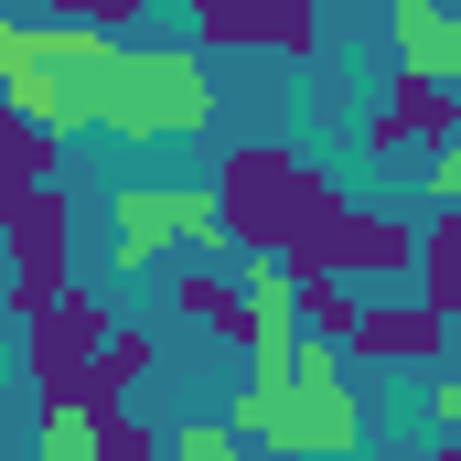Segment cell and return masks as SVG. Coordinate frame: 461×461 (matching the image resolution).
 Listing matches in <instances>:
<instances>
[{
    "label": "cell",
    "instance_id": "9a60e30c",
    "mask_svg": "<svg viewBox=\"0 0 461 461\" xmlns=\"http://www.w3.org/2000/svg\"><path fill=\"white\" fill-rule=\"evenodd\" d=\"M150 451H161V429H140L129 408H97L86 419V461H150Z\"/></svg>",
    "mask_w": 461,
    "mask_h": 461
},
{
    "label": "cell",
    "instance_id": "ba28073f",
    "mask_svg": "<svg viewBox=\"0 0 461 461\" xmlns=\"http://www.w3.org/2000/svg\"><path fill=\"white\" fill-rule=\"evenodd\" d=\"M344 354L354 365H440V354H451V322L419 312V301H365L354 333H344Z\"/></svg>",
    "mask_w": 461,
    "mask_h": 461
},
{
    "label": "cell",
    "instance_id": "3957f363",
    "mask_svg": "<svg viewBox=\"0 0 461 461\" xmlns=\"http://www.w3.org/2000/svg\"><path fill=\"white\" fill-rule=\"evenodd\" d=\"M204 118H215V76L194 54H172V43H108V65H97V129H118V140H183Z\"/></svg>",
    "mask_w": 461,
    "mask_h": 461
},
{
    "label": "cell",
    "instance_id": "8992f818",
    "mask_svg": "<svg viewBox=\"0 0 461 461\" xmlns=\"http://www.w3.org/2000/svg\"><path fill=\"white\" fill-rule=\"evenodd\" d=\"M194 22H204V43H247V54H312L322 43V0H204Z\"/></svg>",
    "mask_w": 461,
    "mask_h": 461
},
{
    "label": "cell",
    "instance_id": "ffe728a7",
    "mask_svg": "<svg viewBox=\"0 0 461 461\" xmlns=\"http://www.w3.org/2000/svg\"><path fill=\"white\" fill-rule=\"evenodd\" d=\"M183 11H204V0H183Z\"/></svg>",
    "mask_w": 461,
    "mask_h": 461
},
{
    "label": "cell",
    "instance_id": "ac0fdd59",
    "mask_svg": "<svg viewBox=\"0 0 461 461\" xmlns=\"http://www.w3.org/2000/svg\"><path fill=\"white\" fill-rule=\"evenodd\" d=\"M419 183H429V215H461V150H451V140L429 150V172H419Z\"/></svg>",
    "mask_w": 461,
    "mask_h": 461
},
{
    "label": "cell",
    "instance_id": "9c48e42d",
    "mask_svg": "<svg viewBox=\"0 0 461 461\" xmlns=\"http://www.w3.org/2000/svg\"><path fill=\"white\" fill-rule=\"evenodd\" d=\"M408 247H419V226H408V215L344 204V215H333V279H354V290L375 279V290H386V279H408Z\"/></svg>",
    "mask_w": 461,
    "mask_h": 461
},
{
    "label": "cell",
    "instance_id": "5bb4252c",
    "mask_svg": "<svg viewBox=\"0 0 461 461\" xmlns=\"http://www.w3.org/2000/svg\"><path fill=\"white\" fill-rule=\"evenodd\" d=\"M354 279H290V322H312V344H333L344 354V333H354Z\"/></svg>",
    "mask_w": 461,
    "mask_h": 461
},
{
    "label": "cell",
    "instance_id": "2e32d148",
    "mask_svg": "<svg viewBox=\"0 0 461 461\" xmlns=\"http://www.w3.org/2000/svg\"><path fill=\"white\" fill-rule=\"evenodd\" d=\"M150 461H247V440H236L226 419H183V429H172Z\"/></svg>",
    "mask_w": 461,
    "mask_h": 461
},
{
    "label": "cell",
    "instance_id": "7402d4cb",
    "mask_svg": "<svg viewBox=\"0 0 461 461\" xmlns=\"http://www.w3.org/2000/svg\"><path fill=\"white\" fill-rule=\"evenodd\" d=\"M365 11H375V0H365Z\"/></svg>",
    "mask_w": 461,
    "mask_h": 461
},
{
    "label": "cell",
    "instance_id": "52a82bcc",
    "mask_svg": "<svg viewBox=\"0 0 461 461\" xmlns=\"http://www.w3.org/2000/svg\"><path fill=\"white\" fill-rule=\"evenodd\" d=\"M108 322H118V312L97 301V290H65V301H43V312H32V397H54V386H65V375L97 354V333H108Z\"/></svg>",
    "mask_w": 461,
    "mask_h": 461
},
{
    "label": "cell",
    "instance_id": "d6986e66",
    "mask_svg": "<svg viewBox=\"0 0 461 461\" xmlns=\"http://www.w3.org/2000/svg\"><path fill=\"white\" fill-rule=\"evenodd\" d=\"M419 461H461V451H451V440H429V451H419Z\"/></svg>",
    "mask_w": 461,
    "mask_h": 461
},
{
    "label": "cell",
    "instance_id": "7c38bea8",
    "mask_svg": "<svg viewBox=\"0 0 461 461\" xmlns=\"http://www.w3.org/2000/svg\"><path fill=\"white\" fill-rule=\"evenodd\" d=\"M408 301L440 312V322L461 312V215H429L419 226V247H408Z\"/></svg>",
    "mask_w": 461,
    "mask_h": 461
},
{
    "label": "cell",
    "instance_id": "8fae6325",
    "mask_svg": "<svg viewBox=\"0 0 461 461\" xmlns=\"http://www.w3.org/2000/svg\"><path fill=\"white\" fill-rule=\"evenodd\" d=\"M397 140H461V86H440V76H397V97H386V118H375V150H397Z\"/></svg>",
    "mask_w": 461,
    "mask_h": 461
},
{
    "label": "cell",
    "instance_id": "4fadbf2b",
    "mask_svg": "<svg viewBox=\"0 0 461 461\" xmlns=\"http://www.w3.org/2000/svg\"><path fill=\"white\" fill-rule=\"evenodd\" d=\"M397 54H408V76H440V86H461V32L440 0H397Z\"/></svg>",
    "mask_w": 461,
    "mask_h": 461
},
{
    "label": "cell",
    "instance_id": "5b68a950",
    "mask_svg": "<svg viewBox=\"0 0 461 461\" xmlns=\"http://www.w3.org/2000/svg\"><path fill=\"white\" fill-rule=\"evenodd\" d=\"M0 236H11V312L32 322L43 301H65V258H76V215H65V194H54V183H32V194H11Z\"/></svg>",
    "mask_w": 461,
    "mask_h": 461
},
{
    "label": "cell",
    "instance_id": "e0dca14e",
    "mask_svg": "<svg viewBox=\"0 0 461 461\" xmlns=\"http://www.w3.org/2000/svg\"><path fill=\"white\" fill-rule=\"evenodd\" d=\"M140 11H150V0H54V22H76V32H97V43L140 32Z\"/></svg>",
    "mask_w": 461,
    "mask_h": 461
},
{
    "label": "cell",
    "instance_id": "30bf717a",
    "mask_svg": "<svg viewBox=\"0 0 461 461\" xmlns=\"http://www.w3.org/2000/svg\"><path fill=\"white\" fill-rule=\"evenodd\" d=\"M172 312L204 322V333H226L236 354H258V312H247V290H236L215 258H183V268H172Z\"/></svg>",
    "mask_w": 461,
    "mask_h": 461
},
{
    "label": "cell",
    "instance_id": "7a4b0ae2",
    "mask_svg": "<svg viewBox=\"0 0 461 461\" xmlns=\"http://www.w3.org/2000/svg\"><path fill=\"white\" fill-rule=\"evenodd\" d=\"M97 65H108V43L76 32V22H54V32L0 22V108L22 129H43V140L97 129Z\"/></svg>",
    "mask_w": 461,
    "mask_h": 461
},
{
    "label": "cell",
    "instance_id": "6da1fadb",
    "mask_svg": "<svg viewBox=\"0 0 461 461\" xmlns=\"http://www.w3.org/2000/svg\"><path fill=\"white\" fill-rule=\"evenodd\" d=\"M333 215H344V194L290 150H226V172H215V226L290 279H333Z\"/></svg>",
    "mask_w": 461,
    "mask_h": 461
},
{
    "label": "cell",
    "instance_id": "44dd1931",
    "mask_svg": "<svg viewBox=\"0 0 461 461\" xmlns=\"http://www.w3.org/2000/svg\"><path fill=\"white\" fill-rule=\"evenodd\" d=\"M0 22H11V0H0Z\"/></svg>",
    "mask_w": 461,
    "mask_h": 461
},
{
    "label": "cell",
    "instance_id": "277c9868",
    "mask_svg": "<svg viewBox=\"0 0 461 461\" xmlns=\"http://www.w3.org/2000/svg\"><path fill=\"white\" fill-rule=\"evenodd\" d=\"M172 247H194V258H215L226 247V226H215V194L204 183H140V194H118V279L129 268H150V258H172Z\"/></svg>",
    "mask_w": 461,
    "mask_h": 461
}]
</instances>
